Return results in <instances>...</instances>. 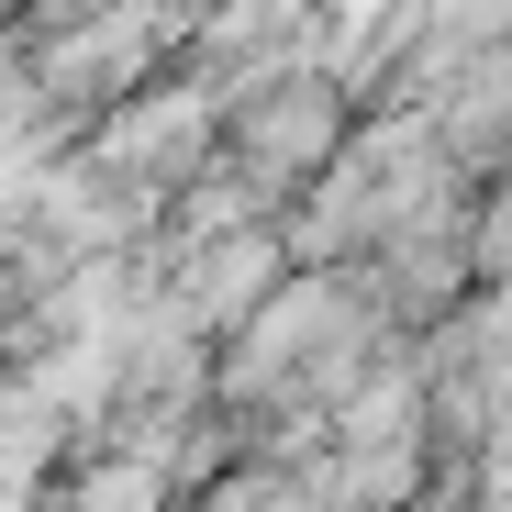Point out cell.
Instances as JSON below:
<instances>
[{"label": "cell", "mask_w": 512, "mask_h": 512, "mask_svg": "<svg viewBox=\"0 0 512 512\" xmlns=\"http://www.w3.org/2000/svg\"><path fill=\"white\" fill-rule=\"evenodd\" d=\"M346 301H334V290H290V301H268V312H256V334H245V357H234V379L245 390H268V379H290L312 346H346Z\"/></svg>", "instance_id": "1"}, {"label": "cell", "mask_w": 512, "mask_h": 512, "mask_svg": "<svg viewBox=\"0 0 512 512\" xmlns=\"http://www.w3.org/2000/svg\"><path fill=\"white\" fill-rule=\"evenodd\" d=\"M179 156H201V101H156V112H134L123 145H112V167H134V179H167Z\"/></svg>", "instance_id": "2"}, {"label": "cell", "mask_w": 512, "mask_h": 512, "mask_svg": "<svg viewBox=\"0 0 512 512\" xmlns=\"http://www.w3.org/2000/svg\"><path fill=\"white\" fill-rule=\"evenodd\" d=\"M145 34H156V12H123L112 34H78L56 78H67V90H123V78H134V45H145Z\"/></svg>", "instance_id": "3"}, {"label": "cell", "mask_w": 512, "mask_h": 512, "mask_svg": "<svg viewBox=\"0 0 512 512\" xmlns=\"http://www.w3.org/2000/svg\"><path fill=\"white\" fill-rule=\"evenodd\" d=\"M312 134H323V90H290V101H268V112L245 123L256 167H301V156H312Z\"/></svg>", "instance_id": "4"}, {"label": "cell", "mask_w": 512, "mask_h": 512, "mask_svg": "<svg viewBox=\"0 0 512 512\" xmlns=\"http://www.w3.org/2000/svg\"><path fill=\"white\" fill-rule=\"evenodd\" d=\"M145 501H156V479H145V468H101L90 490H78V512H145Z\"/></svg>", "instance_id": "5"}]
</instances>
